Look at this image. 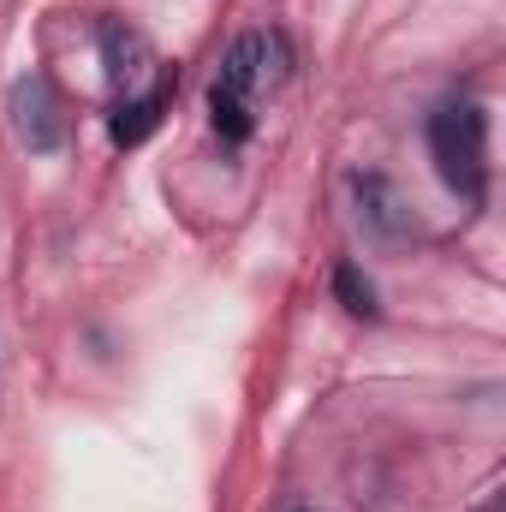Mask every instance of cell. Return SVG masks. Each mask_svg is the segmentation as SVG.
<instances>
[{"label": "cell", "instance_id": "cell-5", "mask_svg": "<svg viewBox=\"0 0 506 512\" xmlns=\"http://www.w3.org/2000/svg\"><path fill=\"white\" fill-rule=\"evenodd\" d=\"M173 84H179V72L161 66L143 90H126V96L114 102V114H108V137H114L120 149H137L149 131L161 126V114H167V102H173Z\"/></svg>", "mask_w": 506, "mask_h": 512}, {"label": "cell", "instance_id": "cell-2", "mask_svg": "<svg viewBox=\"0 0 506 512\" xmlns=\"http://www.w3.org/2000/svg\"><path fill=\"white\" fill-rule=\"evenodd\" d=\"M274 54H286V48H280V36H262V30H245L221 54V72L209 84V126L221 137V149H233V155L251 143L256 131V90H262Z\"/></svg>", "mask_w": 506, "mask_h": 512}, {"label": "cell", "instance_id": "cell-9", "mask_svg": "<svg viewBox=\"0 0 506 512\" xmlns=\"http://www.w3.org/2000/svg\"><path fill=\"white\" fill-rule=\"evenodd\" d=\"M292 512H316V507H292Z\"/></svg>", "mask_w": 506, "mask_h": 512}, {"label": "cell", "instance_id": "cell-6", "mask_svg": "<svg viewBox=\"0 0 506 512\" xmlns=\"http://www.w3.org/2000/svg\"><path fill=\"white\" fill-rule=\"evenodd\" d=\"M346 191H352V203H358V221H364L376 239H405V233H411V215H405V203H399V191H393L387 173H352Z\"/></svg>", "mask_w": 506, "mask_h": 512}, {"label": "cell", "instance_id": "cell-7", "mask_svg": "<svg viewBox=\"0 0 506 512\" xmlns=\"http://www.w3.org/2000/svg\"><path fill=\"white\" fill-rule=\"evenodd\" d=\"M334 298H340L358 322H376V316H381L376 286L364 280V268H358V262H340V268H334Z\"/></svg>", "mask_w": 506, "mask_h": 512}, {"label": "cell", "instance_id": "cell-3", "mask_svg": "<svg viewBox=\"0 0 506 512\" xmlns=\"http://www.w3.org/2000/svg\"><path fill=\"white\" fill-rule=\"evenodd\" d=\"M6 120H12L18 143H24L30 155H60V149H66V114H60V96H54V84H48L42 72L18 78V84L6 90Z\"/></svg>", "mask_w": 506, "mask_h": 512}, {"label": "cell", "instance_id": "cell-1", "mask_svg": "<svg viewBox=\"0 0 506 512\" xmlns=\"http://www.w3.org/2000/svg\"><path fill=\"white\" fill-rule=\"evenodd\" d=\"M423 137H429V161H435L441 185L465 209H483L489 203V114H483V102H471V96L441 102Z\"/></svg>", "mask_w": 506, "mask_h": 512}, {"label": "cell", "instance_id": "cell-8", "mask_svg": "<svg viewBox=\"0 0 506 512\" xmlns=\"http://www.w3.org/2000/svg\"><path fill=\"white\" fill-rule=\"evenodd\" d=\"M477 512H495V489H489V495H483V507H477Z\"/></svg>", "mask_w": 506, "mask_h": 512}, {"label": "cell", "instance_id": "cell-4", "mask_svg": "<svg viewBox=\"0 0 506 512\" xmlns=\"http://www.w3.org/2000/svg\"><path fill=\"white\" fill-rule=\"evenodd\" d=\"M96 48H102V66H108V78H114L120 90H143V84L161 72L149 36L131 30L126 18H102V24H96Z\"/></svg>", "mask_w": 506, "mask_h": 512}]
</instances>
